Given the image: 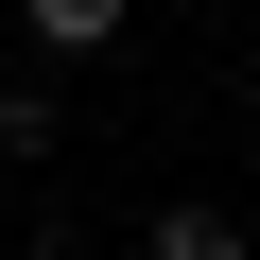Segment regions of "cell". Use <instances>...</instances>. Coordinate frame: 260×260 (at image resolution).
Here are the masks:
<instances>
[{"label": "cell", "mask_w": 260, "mask_h": 260, "mask_svg": "<svg viewBox=\"0 0 260 260\" xmlns=\"http://www.w3.org/2000/svg\"><path fill=\"white\" fill-rule=\"evenodd\" d=\"M139 260H260V208H225V191H174V208L139 225Z\"/></svg>", "instance_id": "obj_1"}, {"label": "cell", "mask_w": 260, "mask_h": 260, "mask_svg": "<svg viewBox=\"0 0 260 260\" xmlns=\"http://www.w3.org/2000/svg\"><path fill=\"white\" fill-rule=\"evenodd\" d=\"M70 156V87L52 70H0V174H52Z\"/></svg>", "instance_id": "obj_2"}, {"label": "cell", "mask_w": 260, "mask_h": 260, "mask_svg": "<svg viewBox=\"0 0 260 260\" xmlns=\"http://www.w3.org/2000/svg\"><path fill=\"white\" fill-rule=\"evenodd\" d=\"M18 35H35L52 70H87V52H121V35H139V0H18Z\"/></svg>", "instance_id": "obj_3"}, {"label": "cell", "mask_w": 260, "mask_h": 260, "mask_svg": "<svg viewBox=\"0 0 260 260\" xmlns=\"http://www.w3.org/2000/svg\"><path fill=\"white\" fill-rule=\"evenodd\" d=\"M18 260H87V225H70V208H35V243H18Z\"/></svg>", "instance_id": "obj_4"}]
</instances>
